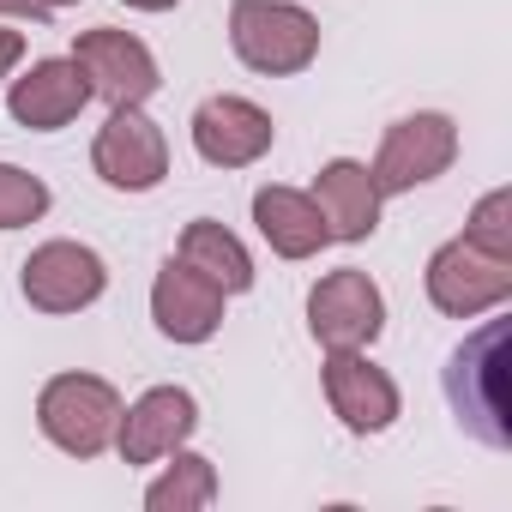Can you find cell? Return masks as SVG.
<instances>
[{
	"label": "cell",
	"instance_id": "cell-5",
	"mask_svg": "<svg viewBox=\"0 0 512 512\" xmlns=\"http://www.w3.org/2000/svg\"><path fill=\"white\" fill-rule=\"evenodd\" d=\"M19 290L37 314H79L109 290V266L85 241H43L19 266Z\"/></svg>",
	"mask_w": 512,
	"mask_h": 512
},
{
	"label": "cell",
	"instance_id": "cell-14",
	"mask_svg": "<svg viewBox=\"0 0 512 512\" xmlns=\"http://www.w3.org/2000/svg\"><path fill=\"white\" fill-rule=\"evenodd\" d=\"M91 103V79L79 73V61H37L13 91H7V109L19 127L31 133H61L67 121H79V109Z\"/></svg>",
	"mask_w": 512,
	"mask_h": 512
},
{
	"label": "cell",
	"instance_id": "cell-9",
	"mask_svg": "<svg viewBox=\"0 0 512 512\" xmlns=\"http://www.w3.org/2000/svg\"><path fill=\"white\" fill-rule=\"evenodd\" d=\"M73 61H79V73L91 79V97H103V103H115V109H121V103H145V97L163 85L157 55H151L133 31H115V25L79 31Z\"/></svg>",
	"mask_w": 512,
	"mask_h": 512
},
{
	"label": "cell",
	"instance_id": "cell-10",
	"mask_svg": "<svg viewBox=\"0 0 512 512\" xmlns=\"http://www.w3.org/2000/svg\"><path fill=\"white\" fill-rule=\"evenodd\" d=\"M278 127L260 103H247V97H205L193 109V151L211 163V169H247V163H260L272 151Z\"/></svg>",
	"mask_w": 512,
	"mask_h": 512
},
{
	"label": "cell",
	"instance_id": "cell-15",
	"mask_svg": "<svg viewBox=\"0 0 512 512\" xmlns=\"http://www.w3.org/2000/svg\"><path fill=\"white\" fill-rule=\"evenodd\" d=\"M314 205H320L332 241H368L380 229V187H374L368 163H356V157H332L314 175Z\"/></svg>",
	"mask_w": 512,
	"mask_h": 512
},
{
	"label": "cell",
	"instance_id": "cell-3",
	"mask_svg": "<svg viewBox=\"0 0 512 512\" xmlns=\"http://www.w3.org/2000/svg\"><path fill=\"white\" fill-rule=\"evenodd\" d=\"M121 392L103 380V374H55L37 398V422L43 434L67 452V458H97L115 446V428H121Z\"/></svg>",
	"mask_w": 512,
	"mask_h": 512
},
{
	"label": "cell",
	"instance_id": "cell-24",
	"mask_svg": "<svg viewBox=\"0 0 512 512\" xmlns=\"http://www.w3.org/2000/svg\"><path fill=\"white\" fill-rule=\"evenodd\" d=\"M43 7H49V13H55V7H79V0H43Z\"/></svg>",
	"mask_w": 512,
	"mask_h": 512
},
{
	"label": "cell",
	"instance_id": "cell-6",
	"mask_svg": "<svg viewBox=\"0 0 512 512\" xmlns=\"http://www.w3.org/2000/svg\"><path fill=\"white\" fill-rule=\"evenodd\" d=\"M91 169L115 187V193H151L163 175H169V139L163 127L145 115V103H121L97 145H91Z\"/></svg>",
	"mask_w": 512,
	"mask_h": 512
},
{
	"label": "cell",
	"instance_id": "cell-18",
	"mask_svg": "<svg viewBox=\"0 0 512 512\" xmlns=\"http://www.w3.org/2000/svg\"><path fill=\"white\" fill-rule=\"evenodd\" d=\"M217 500V470H211V458H199V452H169V470L145 488V506L151 512H193V506H211Z\"/></svg>",
	"mask_w": 512,
	"mask_h": 512
},
{
	"label": "cell",
	"instance_id": "cell-11",
	"mask_svg": "<svg viewBox=\"0 0 512 512\" xmlns=\"http://www.w3.org/2000/svg\"><path fill=\"white\" fill-rule=\"evenodd\" d=\"M193 428H199L193 392H187V386H151L139 404L121 410L115 452H121V464H157V458H169L175 446H187Z\"/></svg>",
	"mask_w": 512,
	"mask_h": 512
},
{
	"label": "cell",
	"instance_id": "cell-16",
	"mask_svg": "<svg viewBox=\"0 0 512 512\" xmlns=\"http://www.w3.org/2000/svg\"><path fill=\"white\" fill-rule=\"evenodd\" d=\"M253 223L272 241L278 260H314V253L332 241L314 193H296V187H260L253 193Z\"/></svg>",
	"mask_w": 512,
	"mask_h": 512
},
{
	"label": "cell",
	"instance_id": "cell-13",
	"mask_svg": "<svg viewBox=\"0 0 512 512\" xmlns=\"http://www.w3.org/2000/svg\"><path fill=\"white\" fill-rule=\"evenodd\" d=\"M151 320L175 344H205L223 326V290L211 278H199L187 260H169L151 284Z\"/></svg>",
	"mask_w": 512,
	"mask_h": 512
},
{
	"label": "cell",
	"instance_id": "cell-20",
	"mask_svg": "<svg viewBox=\"0 0 512 512\" xmlns=\"http://www.w3.org/2000/svg\"><path fill=\"white\" fill-rule=\"evenodd\" d=\"M464 241H476L494 260H512V187H494L476 199L470 223H464Z\"/></svg>",
	"mask_w": 512,
	"mask_h": 512
},
{
	"label": "cell",
	"instance_id": "cell-22",
	"mask_svg": "<svg viewBox=\"0 0 512 512\" xmlns=\"http://www.w3.org/2000/svg\"><path fill=\"white\" fill-rule=\"evenodd\" d=\"M19 61H25V37L19 31H0V79H7Z\"/></svg>",
	"mask_w": 512,
	"mask_h": 512
},
{
	"label": "cell",
	"instance_id": "cell-19",
	"mask_svg": "<svg viewBox=\"0 0 512 512\" xmlns=\"http://www.w3.org/2000/svg\"><path fill=\"white\" fill-rule=\"evenodd\" d=\"M49 211V187L43 175L19 169V163H0V229H25Z\"/></svg>",
	"mask_w": 512,
	"mask_h": 512
},
{
	"label": "cell",
	"instance_id": "cell-7",
	"mask_svg": "<svg viewBox=\"0 0 512 512\" xmlns=\"http://www.w3.org/2000/svg\"><path fill=\"white\" fill-rule=\"evenodd\" d=\"M452 157H458V127H452V115L422 109V115H404V121L386 127L380 157H374L368 175H374V187H380V199H386V193H410V187L446 175Z\"/></svg>",
	"mask_w": 512,
	"mask_h": 512
},
{
	"label": "cell",
	"instance_id": "cell-17",
	"mask_svg": "<svg viewBox=\"0 0 512 512\" xmlns=\"http://www.w3.org/2000/svg\"><path fill=\"white\" fill-rule=\"evenodd\" d=\"M175 260H187L199 278H211L223 296H241V290H253V260H247V247L217 223V217H193L187 229H181V253Z\"/></svg>",
	"mask_w": 512,
	"mask_h": 512
},
{
	"label": "cell",
	"instance_id": "cell-4",
	"mask_svg": "<svg viewBox=\"0 0 512 512\" xmlns=\"http://www.w3.org/2000/svg\"><path fill=\"white\" fill-rule=\"evenodd\" d=\"M386 326V296L368 272L344 266V272H326L308 296V332L314 344L332 356V350H368Z\"/></svg>",
	"mask_w": 512,
	"mask_h": 512
},
{
	"label": "cell",
	"instance_id": "cell-21",
	"mask_svg": "<svg viewBox=\"0 0 512 512\" xmlns=\"http://www.w3.org/2000/svg\"><path fill=\"white\" fill-rule=\"evenodd\" d=\"M0 13H7V19H31V25H49L43 0H0Z\"/></svg>",
	"mask_w": 512,
	"mask_h": 512
},
{
	"label": "cell",
	"instance_id": "cell-23",
	"mask_svg": "<svg viewBox=\"0 0 512 512\" xmlns=\"http://www.w3.org/2000/svg\"><path fill=\"white\" fill-rule=\"evenodd\" d=\"M121 7H133V13H169V7H181V0H121Z\"/></svg>",
	"mask_w": 512,
	"mask_h": 512
},
{
	"label": "cell",
	"instance_id": "cell-1",
	"mask_svg": "<svg viewBox=\"0 0 512 512\" xmlns=\"http://www.w3.org/2000/svg\"><path fill=\"white\" fill-rule=\"evenodd\" d=\"M506 320H488L476 338H464L446 362V398L458 428H470L482 446H512V410H506Z\"/></svg>",
	"mask_w": 512,
	"mask_h": 512
},
{
	"label": "cell",
	"instance_id": "cell-2",
	"mask_svg": "<svg viewBox=\"0 0 512 512\" xmlns=\"http://www.w3.org/2000/svg\"><path fill=\"white\" fill-rule=\"evenodd\" d=\"M229 49L253 73L290 79V73L314 67L320 19L308 7H290V0H235V7H229Z\"/></svg>",
	"mask_w": 512,
	"mask_h": 512
},
{
	"label": "cell",
	"instance_id": "cell-12",
	"mask_svg": "<svg viewBox=\"0 0 512 512\" xmlns=\"http://www.w3.org/2000/svg\"><path fill=\"white\" fill-rule=\"evenodd\" d=\"M326 404L350 434H386L398 422V386L362 350H332L326 362Z\"/></svg>",
	"mask_w": 512,
	"mask_h": 512
},
{
	"label": "cell",
	"instance_id": "cell-8",
	"mask_svg": "<svg viewBox=\"0 0 512 512\" xmlns=\"http://www.w3.org/2000/svg\"><path fill=\"white\" fill-rule=\"evenodd\" d=\"M512 296V260H494L476 241H446L428 260V302L452 320H476Z\"/></svg>",
	"mask_w": 512,
	"mask_h": 512
}]
</instances>
